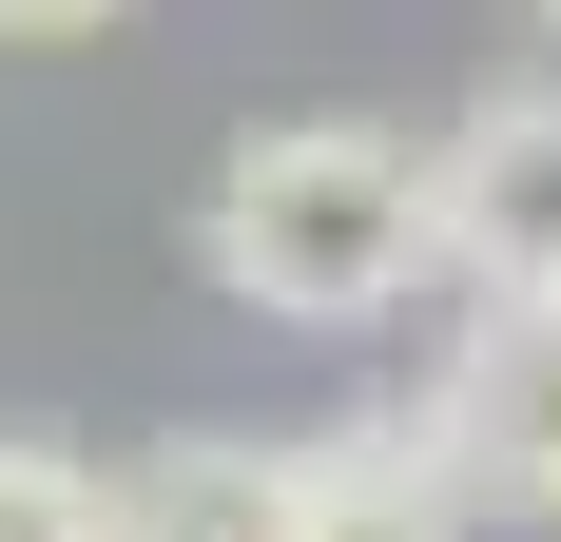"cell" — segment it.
Instances as JSON below:
<instances>
[{"instance_id": "obj_1", "label": "cell", "mask_w": 561, "mask_h": 542, "mask_svg": "<svg viewBox=\"0 0 561 542\" xmlns=\"http://www.w3.org/2000/svg\"><path fill=\"white\" fill-rule=\"evenodd\" d=\"M426 252H446L426 233V156L388 116H252L214 156V194H194V271L272 329H368Z\"/></svg>"}, {"instance_id": "obj_2", "label": "cell", "mask_w": 561, "mask_h": 542, "mask_svg": "<svg viewBox=\"0 0 561 542\" xmlns=\"http://www.w3.org/2000/svg\"><path fill=\"white\" fill-rule=\"evenodd\" d=\"M426 445L484 523H561V291H504L465 329V369L426 387Z\"/></svg>"}, {"instance_id": "obj_3", "label": "cell", "mask_w": 561, "mask_h": 542, "mask_svg": "<svg viewBox=\"0 0 561 542\" xmlns=\"http://www.w3.org/2000/svg\"><path fill=\"white\" fill-rule=\"evenodd\" d=\"M426 233H446V271H484V291H561V78H504V98L446 116Z\"/></svg>"}, {"instance_id": "obj_4", "label": "cell", "mask_w": 561, "mask_h": 542, "mask_svg": "<svg viewBox=\"0 0 561 542\" xmlns=\"http://www.w3.org/2000/svg\"><path fill=\"white\" fill-rule=\"evenodd\" d=\"M290 485H310V445L194 427V445H156V465L116 485V542H290Z\"/></svg>"}, {"instance_id": "obj_5", "label": "cell", "mask_w": 561, "mask_h": 542, "mask_svg": "<svg viewBox=\"0 0 561 542\" xmlns=\"http://www.w3.org/2000/svg\"><path fill=\"white\" fill-rule=\"evenodd\" d=\"M290 542H465V485H446V445H426V407H407V427H330V445H310Z\"/></svg>"}, {"instance_id": "obj_6", "label": "cell", "mask_w": 561, "mask_h": 542, "mask_svg": "<svg viewBox=\"0 0 561 542\" xmlns=\"http://www.w3.org/2000/svg\"><path fill=\"white\" fill-rule=\"evenodd\" d=\"M0 542H116V485L78 445H0Z\"/></svg>"}, {"instance_id": "obj_7", "label": "cell", "mask_w": 561, "mask_h": 542, "mask_svg": "<svg viewBox=\"0 0 561 542\" xmlns=\"http://www.w3.org/2000/svg\"><path fill=\"white\" fill-rule=\"evenodd\" d=\"M136 0H0V39H116Z\"/></svg>"}, {"instance_id": "obj_8", "label": "cell", "mask_w": 561, "mask_h": 542, "mask_svg": "<svg viewBox=\"0 0 561 542\" xmlns=\"http://www.w3.org/2000/svg\"><path fill=\"white\" fill-rule=\"evenodd\" d=\"M542 20H561V0H542Z\"/></svg>"}]
</instances>
